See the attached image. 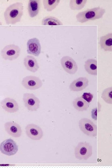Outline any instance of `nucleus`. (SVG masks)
I'll list each match as a JSON object with an SVG mask.
<instances>
[{
  "label": "nucleus",
  "mask_w": 112,
  "mask_h": 168,
  "mask_svg": "<svg viewBox=\"0 0 112 168\" xmlns=\"http://www.w3.org/2000/svg\"><path fill=\"white\" fill-rule=\"evenodd\" d=\"M81 97L86 101L90 103L92 100L93 95L90 92H84Z\"/></svg>",
  "instance_id": "nucleus-25"
},
{
  "label": "nucleus",
  "mask_w": 112,
  "mask_h": 168,
  "mask_svg": "<svg viewBox=\"0 0 112 168\" xmlns=\"http://www.w3.org/2000/svg\"><path fill=\"white\" fill-rule=\"evenodd\" d=\"M101 97L105 102L109 104H112V87H107L103 91Z\"/></svg>",
  "instance_id": "nucleus-23"
},
{
  "label": "nucleus",
  "mask_w": 112,
  "mask_h": 168,
  "mask_svg": "<svg viewBox=\"0 0 112 168\" xmlns=\"http://www.w3.org/2000/svg\"><path fill=\"white\" fill-rule=\"evenodd\" d=\"M89 81L85 77H80L70 83L69 88L72 91H80L88 86Z\"/></svg>",
  "instance_id": "nucleus-14"
},
{
  "label": "nucleus",
  "mask_w": 112,
  "mask_h": 168,
  "mask_svg": "<svg viewBox=\"0 0 112 168\" xmlns=\"http://www.w3.org/2000/svg\"><path fill=\"white\" fill-rule=\"evenodd\" d=\"M80 130L86 135L91 137H95L97 135V126L90 119L83 118L78 122Z\"/></svg>",
  "instance_id": "nucleus-4"
},
{
  "label": "nucleus",
  "mask_w": 112,
  "mask_h": 168,
  "mask_svg": "<svg viewBox=\"0 0 112 168\" xmlns=\"http://www.w3.org/2000/svg\"><path fill=\"white\" fill-rule=\"evenodd\" d=\"M97 61L95 59H89L86 60L84 65V68L88 74L97 76Z\"/></svg>",
  "instance_id": "nucleus-18"
},
{
  "label": "nucleus",
  "mask_w": 112,
  "mask_h": 168,
  "mask_svg": "<svg viewBox=\"0 0 112 168\" xmlns=\"http://www.w3.org/2000/svg\"><path fill=\"white\" fill-rule=\"evenodd\" d=\"M26 133L29 138L34 140H39L43 136V132L38 125L34 124H28L25 127Z\"/></svg>",
  "instance_id": "nucleus-10"
},
{
  "label": "nucleus",
  "mask_w": 112,
  "mask_h": 168,
  "mask_svg": "<svg viewBox=\"0 0 112 168\" xmlns=\"http://www.w3.org/2000/svg\"><path fill=\"white\" fill-rule=\"evenodd\" d=\"M41 47L39 40L36 38L29 39L26 43L27 54L38 57L41 52Z\"/></svg>",
  "instance_id": "nucleus-11"
},
{
  "label": "nucleus",
  "mask_w": 112,
  "mask_h": 168,
  "mask_svg": "<svg viewBox=\"0 0 112 168\" xmlns=\"http://www.w3.org/2000/svg\"><path fill=\"white\" fill-rule=\"evenodd\" d=\"M42 25H63V23L58 18L53 16H47L42 19Z\"/></svg>",
  "instance_id": "nucleus-20"
},
{
  "label": "nucleus",
  "mask_w": 112,
  "mask_h": 168,
  "mask_svg": "<svg viewBox=\"0 0 112 168\" xmlns=\"http://www.w3.org/2000/svg\"><path fill=\"white\" fill-rule=\"evenodd\" d=\"M23 3L17 2L10 5L4 13L6 23L7 25H14L21 21L23 14Z\"/></svg>",
  "instance_id": "nucleus-1"
},
{
  "label": "nucleus",
  "mask_w": 112,
  "mask_h": 168,
  "mask_svg": "<svg viewBox=\"0 0 112 168\" xmlns=\"http://www.w3.org/2000/svg\"><path fill=\"white\" fill-rule=\"evenodd\" d=\"M101 108V105L98 102L97 107H95L92 110L91 112V117L94 120H97V113L100 111Z\"/></svg>",
  "instance_id": "nucleus-24"
},
{
  "label": "nucleus",
  "mask_w": 112,
  "mask_h": 168,
  "mask_svg": "<svg viewBox=\"0 0 112 168\" xmlns=\"http://www.w3.org/2000/svg\"><path fill=\"white\" fill-rule=\"evenodd\" d=\"M19 47L14 44L5 46L1 50V56L5 60L12 61L17 59L21 53Z\"/></svg>",
  "instance_id": "nucleus-5"
},
{
  "label": "nucleus",
  "mask_w": 112,
  "mask_h": 168,
  "mask_svg": "<svg viewBox=\"0 0 112 168\" xmlns=\"http://www.w3.org/2000/svg\"><path fill=\"white\" fill-rule=\"evenodd\" d=\"M18 150L16 142L11 138L7 139L0 144V151L2 153L10 156L15 155Z\"/></svg>",
  "instance_id": "nucleus-7"
},
{
  "label": "nucleus",
  "mask_w": 112,
  "mask_h": 168,
  "mask_svg": "<svg viewBox=\"0 0 112 168\" xmlns=\"http://www.w3.org/2000/svg\"><path fill=\"white\" fill-rule=\"evenodd\" d=\"M60 63L63 70L69 74H74L78 70V66L76 61L68 56L63 57L60 59Z\"/></svg>",
  "instance_id": "nucleus-9"
},
{
  "label": "nucleus",
  "mask_w": 112,
  "mask_h": 168,
  "mask_svg": "<svg viewBox=\"0 0 112 168\" xmlns=\"http://www.w3.org/2000/svg\"><path fill=\"white\" fill-rule=\"evenodd\" d=\"M23 100L25 106L29 111H36L40 107V100L33 93H24Z\"/></svg>",
  "instance_id": "nucleus-6"
},
{
  "label": "nucleus",
  "mask_w": 112,
  "mask_h": 168,
  "mask_svg": "<svg viewBox=\"0 0 112 168\" xmlns=\"http://www.w3.org/2000/svg\"><path fill=\"white\" fill-rule=\"evenodd\" d=\"M105 12V9L98 6L80 12L76 17L77 22L83 23L102 18Z\"/></svg>",
  "instance_id": "nucleus-2"
},
{
  "label": "nucleus",
  "mask_w": 112,
  "mask_h": 168,
  "mask_svg": "<svg viewBox=\"0 0 112 168\" xmlns=\"http://www.w3.org/2000/svg\"><path fill=\"white\" fill-rule=\"evenodd\" d=\"M101 48L105 51H112V33H108L100 37L99 42Z\"/></svg>",
  "instance_id": "nucleus-16"
},
{
  "label": "nucleus",
  "mask_w": 112,
  "mask_h": 168,
  "mask_svg": "<svg viewBox=\"0 0 112 168\" xmlns=\"http://www.w3.org/2000/svg\"><path fill=\"white\" fill-rule=\"evenodd\" d=\"M2 25V23L0 21V25Z\"/></svg>",
  "instance_id": "nucleus-26"
},
{
  "label": "nucleus",
  "mask_w": 112,
  "mask_h": 168,
  "mask_svg": "<svg viewBox=\"0 0 112 168\" xmlns=\"http://www.w3.org/2000/svg\"><path fill=\"white\" fill-rule=\"evenodd\" d=\"M4 128L7 133L12 137L19 138L21 135V127L16 122L13 121L7 122L4 124Z\"/></svg>",
  "instance_id": "nucleus-12"
},
{
  "label": "nucleus",
  "mask_w": 112,
  "mask_h": 168,
  "mask_svg": "<svg viewBox=\"0 0 112 168\" xmlns=\"http://www.w3.org/2000/svg\"><path fill=\"white\" fill-rule=\"evenodd\" d=\"M86 0H71L70 1L69 6L72 10H79L83 9L85 6Z\"/></svg>",
  "instance_id": "nucleus-21"
},
{
  "label": "nucleus",
  "mask_w": 112,
  "mask_h": 168,
  "mask_svg": "<svg viewBox=\"0 0 112 168\" xmlns=\"http://www.w3.org/2000/svg\"><path fill=\"white\" fill-rule=\"evenodd\" d=\"M1 106L6 111L12 113L17 112L19 110L18 103L14 99L7 97L1 102Z\"/></svg>",
  "instance_id": "nucleus-13"
},
{
  "label": "nucleus",
  "mask_w": 112,
  "mask_h": 168,
  "mask_svg": "<svg viewBox=\"0 0 112 168\" xmlns=\"http://www.w3.org/2000/svg\"><path fill=\"white\" fill-rule=\"evenodd\" d=\"M60 1V0H43L44 8L48 12H51L56 8Z\"/></svg>",
  "instance_id": "nucleus-22"
},
{
  "label": "nucleus",
  "mask_w": 112,
  "mask_h": 168,
  "mask_svg": "<svg viewBox=\"0 0 112 168\" xmlns=\"http://www.w3.org/2000/svg\"><path fill=\"white\" fill-rule=\"evenodd\" d=\"M22 85L26 89L31 90H35L41 87L43 82L38 77L29 75L24 77L21 81Z\"/></svg>",
  "instance_id": "nucleus-8"
},
{
  "label": "nucleus",
  "mask_w": 112,
  "mask_h": 168,
  "mask_svg": "<svg viewBox=\"0 0 112 168\" xmlns=\"http://www.w3.org/2000/svg\"><path fill=\"white\" fill-rule=\"evenodd\" d=\"M92 146L86 141L79 142L74 149L75 158L80 160L86 161L92 156Z\"/></svg>",
  "instance_id": "nucleus-3"
},
{
  "label": "nucleus",
  "mask_w": 112,
  "mask_h": 168,
  "mask_svg": "<svg viewBox=\"0 0 112 168\" xmlns=\"http://www.w3.org/2000/svg\"><path fill=\"white\" fill-rule=\"evenodd\" d=\"M40 7V0H29L28 10L30 17L34 18L37 16L39 13Z\"/></svg>",
  "instance_id": "nucleus-17"
},
{
  "label": "nucleus",
  "mask_w": 112,
  "mask_h": 168,
  "mask_svg": "<svg viewBox=\"0 0 112 168\" xmlns=\"http://www.w3.org/2000/svg\"><path fill=\"white\" fill-rule=\"evenodd\" d=\"M23 64L26 69L32 72H36L39 68L37 60L31 55H27L24 57Z\"/></svg>",
  "instance_id": "nucleus-15"
},
{
  "label": "nucleus",
  "mask_w": 112,
  "mask_h": 168,
  "mask_svg": "<svg viewBox=\"0 0 112 168\" xmlns=\"http://www.w3.org/2000/svg\"><path fill=\"white\" fill-rule=\"evenodd\" d=\"M72 104L75 109L80 112L87 110L89 106V103L86 101L81 96L74 99L72 101Z\"/></svg>",
  "instance_id": "nucleus-19"
}]
</instances>
